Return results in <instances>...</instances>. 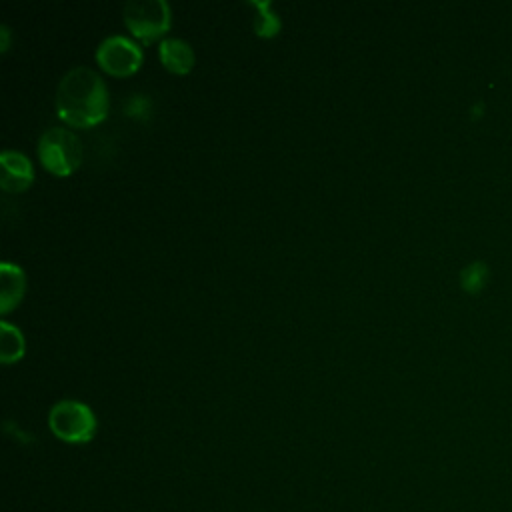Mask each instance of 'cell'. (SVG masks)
<instances>
[{
  "label": "cell",
  "mask_w": 512,
  "mask_h": 512,
  "mask_svg": "<svg viewBox=\"0 0 512 512\" xmlns=\"http://www.w3.org/2000/svg\"><path fill=\"white\" fill-rule=\"evenodd\" d=\"M56 112L72 126H92L108 112V92L100 74L88 66L70 68L58 82Z\"/></svg>",
  "instance_id": "1"
},
{
  "label": "cell",
  "mask_w": 512,
  "mask_h": 512,
  "mask_svg": "<svg viewBox=\"0 0 512 512\" xmlns=\"http://www.w3.org/2000/svg\"><path fill=\"white\" fill-rule=\"evenodd\" d=\"M38 156L46 170L58 176H68L80 164L82 146L72 130L52 126L38 138Z\"/></svg>",
  "instance_id": "2"
},
{
  "label": "cell",
  "mask_w": 512,
  "mask_h": 512,
  "mask_svg": "<svg viewBox=\"0 0 512 512\" xmlns=\"http://www.w3.org/2000/svg\"><path fill=\"white\" fill-rule=\"evenodd\" d=\"M50 430L66 442H88L96 432V416L80 400H58L48 412Z\"/></svg>",
  "instance_id": "3"
},
{
  "label": "cell",
  "mask_w": 512,
  "mask_h": 512,
  "mask_svg": "<svg viewBox=\"0 0 512 512\" xmlns=\"http://www.w3.org/2000/svg\"><path fill=\"white\" fill-rule=\"evenodd\" d=\"M122 18L138 40L150 44L170 28V6L166 0H128Z\"/></svg>",
  "instance_id": "4"
},
{
  "label": "cell",
  "mask_w": 512,
  "mask_h": 512,
  "mask_svg": "<svg viewBox=\"0 0 512 512\" xmlns=\"http://www.w3.org/2000/svg\"><path fill=\"white\" fill-rule=\"evenodd\" d=\"M96 62L108 74L128 76L134 70H138L142 62V50L132 38L122 34H112L98 44Z\"/></svg>",
  "instance_id": "5"
},
{
  "label": "cell",
  "mask_w": 512,
  "mask_h": 512,
  "mask_svg": "<svg viewBox=\"0 0 512 512\" xmlns=\"http://www.w3.org/2000/svg\"><path fill=\"white\" fill-rule=\"evenodd\" d=\"M0 186L6 192H20L34 180V168L26 154L18 150H4L0 154Z\"/></svg>",
  "instance_id": "6"
},
{
  "label": "cell",
  "mask_w": 512,
  "mask_h": 512,
  "mask_svg": "<svg viewBox=\"0 0 512 512\" xmlns=\"http://www.w3.org/2000/svg\"><path fill=\"white\" fill-rule=\"evenodd\" d=\"M158 56H160L162 64L170 72H176V74L188 72L192 68V64H194V50H192V46L186 40L174 38V36H168V38L160 40Z\"/></svg>",
  "instance_id": "7"
},
{
  "label": "cell",
  "mask_w": 512,
  "mask_h": 512,
  "mask_svg": "<svg viewBox=\"0 0 512 512\" xmlns=\"http://www.w3.org/2000/svg\"><path fill=\"white\" fill-rule=\"evenodd\" d=\"M24 272L14 262H2L0 264V312H10L24 294Z\"/></svg>",
  "instance_id": "8"
},
{
  "label": "cell",
  "mask_w": 512,
  "mask_h": 512,
  "mask_svg": "<svg viewBox=\"0 0 512 512\" xmlns=\"http://www.w3.org/2000/svg\"><path fill=\"white\" fill-rule=\"evenodd\" d=\"M24 354V336L18 326L8 320H0V358L2 362H14Z\"/></svg>",
  "instance_id": "9"
},
{
  "label": "cell",
  "mask_w": 512,
  "mask_h": 512,
  "mask_svg": "<svg viewBox=\"0 0 512 512\" xmlns=\"http://www.w3.org/2000/svg\"><path fill=\"white\" fill-rule=\"evenodd\" d=\"M250 8H254V32L262 38H270L280 30V18L272 10L268 0H250Z\"/></svg>",
  "instance_id": "10"
},
{
  "label": "cell",
  "mask_w": 512,
  "mask_h": 512,
  "mask_svg": "<svg viewBox=\"0 0 512 512\" xmlns=\"http://www.w3.org/2000/svg\"><path fill=\"white\" fill-rule=\"evenodd\" d=\"M126 114H130V116H138L140 112H148V100L144 98V96H140V94H136V96H132L128 102H126Z\"/></svg>",
  "instance_id": "11"
},
{
  "label": "cell",
  "mask_w": 512,
  "mask_h": 512,
  "mask_svg": "<svg viewBox=\"0 0 512 512\" xmlns=\"http://www.w3.org/2000/svg\"><path fill=\"white\" fill-rule=\"evenodd\" d=\"M10 46V28L6 24H0V50L6 52Z\"/></svg>",
  "instance_id": "12"
}]
</instances>
